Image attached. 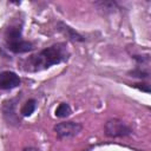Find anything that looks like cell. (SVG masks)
I'll list each match as a JSON object with an SVG mask.
<instances>
[{
    "instance_id": "5",
    "label": "cell",
    "mask_w": 151,
    "mask_h": 151,
    "mask_svg": "<svg viewBox=\"0 0 151 151\" xmlns=\"http://www.w3.org/2000/svg\"><path fill=\"white\" fill-rule=\"evenodd\" d=\"M20 85V78L17 73L4 71L0 73V90H11Z\"/></svg>"
},
{
    "instance_id": "1",
    "label": "cell",
    "mask_w": 151,
    "mask_h": 151,
    "mask_svg": "<svg viewBox=\"0 0 151 151\" xmlns=\"http://www.w3.org/2000/svg\"><path fill=\"white\" fill-rule=\"evenodd\" d=\"M70 53L65 44H55L45 50L40 51L37 54L31 55L24 63V70L29 72H37L48 68L52 65L60 64L61 61L67 60Z\"/></svg>"
},
{
    "instance_id": "9",
    "label": "cell",
    "mask_w": 151,
    "mask_h": 151,
    "mask_svg": "<svg viewBox=\"0 0 151 151\" xmlns=\"http://www.w3.org/2000/svg\"><path fill=\"white\" fill-rule=\"evenodd\" d=\"M130 73H131L133 77H137V78H147V77H149V72L143 71V70H140V68H136V70L131 71Z\"/></svg>"
},
{
    "instance_id": "6",
    "label": "cell",
    "mask_w": 151,
    "mask_h": 151,
    "mask_svg": "<svg viewBox=\"0 0 151 151\" xmlns=\"http://www.w3.org/2000/svg\"><path fill=\"white\" fill-rule=\"evenodd\" d=\"M57 29L60 31L63 34H65V35H66L68 39H71V40H77V41H83V40H84V38H83L80 34H78L74 29H72L70 26H67V25H65V24H63V22H58Z\"/></svg>"
},
{
    "instance_id": "11",
    "label": "cell",
    "mask_w": 151,
    "mask_h": 151,
    "mask_svg": "<svg viewBox=\"0 0 151 151\" xmlns=\"http://www.w3.org/2000/svg\"><path fill=\"white\" fill-rule=\"evenodd\" d=\"M22 151H40V150L37 147H25Z\"/></svg>"
},
{
    "instance_id": "7",
    "label": "cell",
    "mask_w": 151,
    "mask_h": 151,
    "mask_svg": "<svg viewBox=\"0 0 151 151\" xmlns=\"http://www.w3.org/2000/svg\"><path fill=\"white\" fill-rule=\"evenodd\" d=\"M34 110H35V100L34 99H29L22 105L20 112H21V114L24 117H28L34 112Z\"/></svg>"
},
{
    "instance_id": "3",
    "label": "cell",
    "mask_w": 151,
    "mask_h": 151,
    "mask_svg": "<svg viewBox=\"0 0 151 151\" xmlns=\"http://www.w3.org/2000/svg\"><path fill=\"white\" fill-rule=\"evenodd\" d=\"M131 127L119 119H110L105 124V133L109 137H125L131 134Z\"/></svg>"
},
{
    "instance_id": "4",
    "label": "cell",
    "mask_w": 151,
    "mask_h": 151,
    "mask_svg": "<svg viewBox=\"0 0 151 151\" xmlns=\"http://www.w3.org/2000/svg\"><path fill=\"white\" fill-rule=\"evenodd\" d=\"M81 129H83L81 124L76 123V122H63L54 126V131H55L58 138H60V139L73 137L76 134H78L81 131Z\"/></svg>"
},
{
    "instance_id": "10",
    "label": "cell",
    "mask_w": 151,
    "mask_h": 151,
    "mask_svg": "<svg viewBox=\"0 0 151 151\" xmlns=\"http://www.w3.org/2000/svg\"><path fill=\"white\" fill-rule=\"evenodd\" d=\"M133 86H134V87H137V88H139V90H142V91L150 92V87H149V85H147V84H134Z\"/></svg>"
},
{
    "instance_id": "2",
    "label": "cell",
    "mask_w": 151,
    "mask_h": 151,
    "mask_svg": "<svg viewBox=\"0 0 151 151\" xmlns=\"http://www.w3.org/2000/svg\"><path fill=\"white\" fill-rule=\"evenodd\" d=\"M6 46L13 53H26L33 50V45L21 38V27L18 25L9 26L5 33Z\"/></svg>"
},
{
    "instance_id": "8",
    "label": "cell",
    "mask_w": 151,
    "mask_h": 151,
    "mask_svg": "<svg viewBox=\"0 0 151 151\" xmlns=\"http://www.w3.org/2000/svg\"><path fill=\"white\" fill-rule=\"evenodd\" d=\"M71 112H72V110H71L70 105L66 104V103L59 104V106L55 109V116L59 117V118H65V117L70 116Z\"/></svg>"
}]
</instances>
